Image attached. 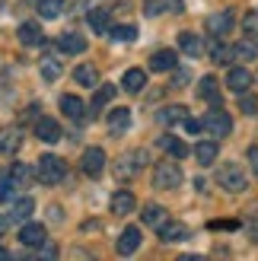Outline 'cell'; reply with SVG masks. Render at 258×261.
Returning <instances> with one entry per match:
<instances>
[{"mask_svg": "<svg viewBox=\"0 0 258 261\" xmlns=\"http://www.w3.org/2000/svg\"><path fill=\"white\" fill-rule=\"evenodd\" d=\"M226 86L233 89V93H246V89L252 86V73L246 67H233V70H229V76H226Z\"/></svg>", "mask_w": 258, "mask_h": 261, "instance_id": "cell-16", "label": "cell"}, {"mask_svg": "<svg viewBox=\"0 0 258 261\" xmlns=\"http://www.w3.org/2000/svg\"><path fill=\"white\" fill-rule=\"evenodd\" d=\"M134 194L131 191H115L112 194V214H118V217H127V214H131L134 211Z\"/></svg>", "mask_w": 258, "mask_h": 261, "instance_id": "cell-17", "label": "cell"}, {"mask_svg": "<svg viewBox=\"0 0 258 261\" xmlns=\"http://www.w3.org/2000/svg\"><path fill=\"white\" fill-rule=\"evenodd\" d=\"M64 10V0H38V16L42 19H58Z\"/></svg>", "mask_w": 258, "mask_h": 261, "instance_id": "cell-34", "label": "cell"}, {"mask_svg": "<svg viewBox=\"0 0 258 261\" xmlns=\"http://www.w3.org/2000/svg\"><path fill=\"white\" fill-rule=\"evenodd\" d=\"M35 137L45 143H58L61 140V124L55 118H38L35 121Z\"/></svg>", "mask_w": 258, "mask_h": 261, "instance_id": "cell-8", "label": "cell"}, {"mask_svg": "<svg viewBox=\"0 0 258 261\" xmlns=\"http://www.w3.org/2000/svg\"><path fill=\"white\" fill-rule=\"evenodd\" d=\"M19 130L16 127H7V130H0V153H16L19 150Z\"/></svg>", "mask_w": 258, "mask_h": 261, "instance_id": "cell-30", "label": "cell"}, {"mask_svg": "<svg viewBox=\"0 0 258 261\" xmlns=\"http://www.w3.org/2000/svg\"><path fill=\"white\" fill-rule=\"evenodd\" d=\"M16 35H19V42H22V45H42V42H45L42 25H38V22H22Z\"/></svg>", "mask_w": 258, "mask_h": 261, "instance_id": "cell-21", "label": "cell"}, {"mask_svg": "<svg viewBox=\"0 0 258 261\" xmlns=\"http://www.w3.org/2000/svg\"><path fill=\"white\" fill-rule=\"evenodd\" d=\"M178 185H182V169H178V163H172V160L157 163V169H153V188L172 191Z\"/></svg>", "mask_w": 258, "mask_h": 261, "instance_id": "cell-1", "label": "cell"}, {"mask_svg": "<svg viewBox=\"0 0 258 261\" xmlns=\"http://www.w3.org/2000/svg\"><path fill=\"white\" fill-rule=\"evenodd\" d=\"M217 185L226 188V191H246V172H242L239 163H223L220 172H217Z\"/></svg>", "mask_w": 258, "mask_h": 261, "instance_id": "cell-4", "label": "cell"}, {"mask_svg": "<svg viewBox=\"0 0 258 261\" xmlns=\"http://www.w3.org/2000/svg\"><path fill=\"white\" fill-rule=\"evenodd\" d=\"M121 86L127 89V93H140V89L147 86V73L140 70V67H131L124 73V80H121Z\"/></svg>", "mask_w": 258, "mask_h": 261, "instance_id": "cell-26", "label": "cell"}, {"mask_svg": "<svg viewBox=\"0 0 258 261\" xmlns=\"http://www.w3.org/2000/svg\"><path fill=\"white\" fill-rule=\"evenodd\" d=\"M175 64H178V55H175L172 48H163V51H153V58H150V70L166 73V70H175Z\"/></svg>", "mask_w": 258, "mask_h": 261, "instance_id": "cell-9", "label": "cell"}, {"mask_svg": "<svg viewBox=\"0 0 258 261\" xmlns=\"http://www.w3.org/2000/svg\"><path fill=\"white\" fill-rule=\"evenodd\" d=\"M112 38H118V42H134L137 38V29L134 25H115V29H109Z\"/></svg>", "mask_w": 258, "mask_h": 261, "instance_id": "cell-38", "label": "cell"}, {"mask_svg": "<svg viewBox=\"0 0 258 261\" xmlns=\"http://www.w3.org/2000/svg\"><path fill=\"white\" fill-rule=\"evenodd\" d=\"M13 198V181L10 178H0V204Z\"/></svg>", "mask_w": 258, "mask_h": 261, "instance_id": "cell-40", "label": "cell"}, {"mask_svg": "<svg viewBox=\"0 0 258 261\" xmlns=\"http://www.w3.org/2000/svg\"><path fill=\"white\" fill-rule=\"evenodd\" d=\"M208 51H211V58L217 61V64H229V61H233V48H229V45H223L220 42V38H211V45H208Z\"/></svg>", "mask_w": 258, "mask_h": 261, "instance_id": "cell-29", "label": "cell"}, {"mask_svg": "<svg viewBox=\"0 0 258 261\" xmlns=\"http://www.w3.org/2000/svg\"><path fill=\"white\" fill-rule=\"evenodd\" d=\"M115 93H118V86H112V83H102V86H96L93 106H89V112H93V118L99 115V109L106 106V102H112V99H115Z\"/></svg>", "mask_w": 258, "mask_h": 261, "instance_id": "cell-19", "label": "cell"}, {"mask_svg": "<svg viewBox=\"0 0 258 261\" xmlns=\"http://www.w3.org/2000/svg\"><path fill=\"white\" fill-rule=\"evenodd\" d=\"M229 29H233V10H220V13H214V16H208V32L211 35L223 38Z\"/></svg>", "mask_w": 258, "mask_h": 261, "instance_id": "cell-6", "label": "cell"}, {"mask_svg": "<svg viewBox=\"0 0 258 261\" xmlns=\"http://www.w3.org/2000/svg\"><path fill=\"white\" fill-rule=\"evenodd\" d=\"M80 169L89 178H99L102 169H106V150H102V147H89L83 153V160H80Z\"/></svg>", "mask_w": 258, "mask_h": 261, "instance_id": "cell-5", "label": "cell"}, {"mask_svg": "<svg viewBox=\"0 0 258 261\" xmlns=\"http://www.w3.org/2000/svg\"><path fill=\"white\" fill-rule=\"evenodd\" d=\"M178 48L185 51L188 58H198L201 51H204V45H201V38L195 35V32H178Z\"/></svg>", "mask_w": 258, "mask_h": 261, "instance_id": "cell-23", "label": "cell"}, {"mask_svg": "<svg viewBox=\"0 0 258 261\" xmlns=\"http://www.w3.org/2000/svg\"><path fill=\"white\" fill-rule=\"evenodd\" d=\"M0 258H10V252L4 249V245H0Z\"/></svg>", "mask_w": 258, "mask_h": 261, "instance_id": "cell-44", "label": "cell"}, {"mask_svg": "<svg viewBox=\"0 0 258 261\" xmlns=\"http://www.w3.org/2000/svg\"><path fill=\"white\" fill-rule=\"evenodd\" d=\"M160 147L166 150V153H172L175 160H182V156H188V147L178 137H172V134H166V137H160Z\"/></svg>", "mask_w": 258, "mask_h": 261, "instance_id": "cell-32", "label": "cell"}, {"mask_svg": "<svg viewBox=\"0 0 258 261\" xmlns=\"http://www.w3.org/2000/svg\"><path fill=\"white\" fill-rule=\"evenodd\" d=\"M239 112H246V115H255L258 112V99L249 93V89H246V93H239Z\"/></svg>", "mask_w": 258, "mask_h": 261, "instance_id": "cell-39", "label": "cell"}, {"mask_svg": "<svg viewBox=\"0 0 258 261\" xmlns=\"http://www.w3.org/2000/svg\"><path fill=\"white\" fill-rule=\"evenodd\" d=\"M7 223H10V217H0V229H7Z\"/></svg>", "mask_w": 258, "mask_h": 261, "instance_id": "cell-43", "label": "cell"}, {"mask_svg": "<svg viewBox=\"0 0 258 261\" xmlns=\"http://www.w3.org/2000/svg\"><path fill=\"white\" fill-rule=\"evenodd\" d=\"M144 226H150V229H160L166 220H169V214H166V207H160V204H144Z\"/></svg>", "mask_w": 258, "mask_h": 261, "instance_id": "cell-13", "label": "cell"}, {"mask_svg": "<svg viewBox=\"0 0 258 261\" xmlns=\"http://www.w3.org/2000/svg\"><path fill=\"white\" fill-rule=\"evenodd\" d=\"M182 124H185L188 134H201V130H204V124H201L198 118H188V115H185V121H182Z\"/></svg>", "mask_w": 258, "mask_h": 261, "instance_id": "cell-41", "label": "cell"}, {"mask_svg": "<svg viewBox=\"0 0 258 261\" xmlns=\"http://www.w3.org/2000/svg\"><path fill=\"white\" fill-rule=\"evenodd\" d=\"M249 163H252V172L258 175V147H252V150H249Z\"/></svg>", "mask_w": 258, "mask_h": 261, "instance_id": "cell-42", "label": "cell"}, {"mask_svg": "<svg viewBox=\"0 0 258 261\" xmlns=\"http://www.w3.org/2000/svg\"><path fill=\"white\" fill-rule=\"evenodd\" d=\"M73 80L80 83V86H89V89H93V86H99V70L93 67V64H80V67L73 70Z\"/></svg>", "mask_w": 258, "mask_h": 261, "instance_id": "cell-24", "label": "cell"}, {"mask_svg": "<svg viewBox=\"0 0 258 261\" xmlns=\"http://www.w3.org/2000/svg\"><path fill=\"white\" fill-rule=\"evenodd\" d=\"M137 163H134V153H124L121 156V160L118 163H115V178H121V181H127V178H131L134 172H137Z\"/></svg>", "mask_w": 258, "mask_h": 261, "instance_id": "cell-28", "label": "cell"}, {"mask_svg": "<svg viewBox=\"0 0 258 261\" xmlns=\"http://www.w3.org/2000/svg\"><path fill=\"white\" fill-rule=\"evenodd\" d=\"M217 140H201V143H195V160L201 163V166H214V160H217Z\"/></svg>", "mask_w": 258, "mask_h": 261, "instance_id": "cell-20", "label": "cell"}, {"mask_svg": "<svg viewBox=\"0 0 258 261\" xmlns=\"http://www.w3.org/2000/svg\"><path fill=\"white\" fill-rule=\"evenodd\" d=\"M258 58V42L255 38H242V42L233 48V61H255Z\"/></svg>", "mask_w": 258, "mask_h": 261, "instance_id": "cell-27", "label": "cell"}, {"mask_svg": "<svg viewBox=\"0 0 258 261\" xmlns=\"http://www.w3.org/2000/svg\"><path fill=\"white\" fill-rule=\"evenodd\" d=\"M32 211H35V201L32 198H19L16 204H13V211H10V223H25Z\"/></svg>", "mask_w": 258, "mask_h": 261, "instance_id": "cell-25", "label": "cell"}, {"mask_svg": "<svg viewBox=\"0 0 258 261\" xmlns=\"http://www.w3.org/2000/svg\"><path fill=\"white\" fill-rule=\"evenodd\" d=\"M61 112L67 115L70 121H86V115H83L86 106H83V102L76 99V96H64V99H61Z\"/></svg>", "mask_w": 258, "mask_h": 261, "instance_id": "cell-18", "label": "cell"}, {"mask_svg": "<svg viewBox=\"0 0 258 261\" xmlns=\"http://www.w3.org/2000/svg\"><path fill=\"white\" fill-rule=\"evenodd\" d=\"M191 236L185 223H175V220H166V223L160 226V239L163 242H185Z\"/></svg>", "mask_w": 258, "mask_h": 261, "instance_id": "cell-10", "label": "cell"}, {"mask_svg": "<svg viewBox=\"0 0 258 261\" xmlns=\"http://www.w3.org/2000/svg\"><path fill=\"white\" fill-rule=\"evenodd\" d=\"M61 61H55V58H42V76H45V80L48 83H55L58 80V76H61Z\"/></svg>", "mask_w": 258, "mask_h": 261, "instance_id": "cell-36", "label": "cell"}, {"mask_svg": "<svg viewBox=\"0 0 258 261\" xmlns=\"http://www.w3.org/2000/svg\"><path fill=\"white\" fill-rule=\"evenodd\" d=\"M58 48L64 51V55H83V51H86V38L76 35V32H64L58 38Z\"/></svg>", "mask_w": 258, "mask_h": 261, "instance_id": "cell-12", "label": "cell"}, {"mask_svg": "<svg viewBox=\"0 0 258 261\" xmlns=\"http://www.w3.org/2000/svg\"><path fill=\"white\" fill-rule=\"evenodd\" d=\"M29 178H32V169L25 166V163H16L10 169V181H13V188H25L29 185Z\"/></svg>", "mask_w": 258, "mask_h": 261, "instance_id": "cell-33", "label": "cell"}, {"mask_svg": "<svg viewBox=\"0 0 258 261\" xmlns=\"http://www.w3.org/2000/svg\"><path fill=\"white\" fill-rule=\"evenodd\" d=\"M137 245H140V229L137 226H127L121 232V239H118V252L121 255H131V252H137Z\"/></svg>", "mask_w": 258, "mask_h": 261, "instance_id": "cell-22", "label": "cell"}, {"mask_svg": "<svg viewBox=\"0 0 258 261\" xmlns=\"http://www.w3.org/2000/svg\"><path fill=\"white\" fill-rule=\"evenodd\" d=\"M201 124H204V130H208L211 137H229V130H233V118L223 112V106H211L208 118Z\"/></svg>", "mask_w": 258, "mask_h": 261, "instance_id": "cell-3", "label": "cell"}, {"mask_svg": "<svg viewBox=\"0 0 258 261\" xmlns=\"http://www.w3.org/2000/svg\"><path fill=\"white\" fill-rule=\"evenodd\" d=\"M89 25H93L96 35H109V29H112V13L102 10V7L89 10Z\"/></svg>", "mask_w": 258, "mask_h": 261, "instance_id": "cell-15", "label": "cell"}, {"mask_svg": "<svg viewBox=\"0 0 258 261\" xmlns=\"http://www.w3.org/2000/svg\"><path fill=\"white\" fill-rule=\"evenodd\" d=\"M185 106H166V109H160V124H178V121H185Z\"/></svg>", "mask_w": 258, "mask_h": 261, "instance_id": "cell-31", "label": "cell"}, {"mask_svg": "<svg viewBox=\"0 0 258 261\" xmlns=\"http://www.w3.org/2000/svg\"><path fill=\"white\" fill-rule=\"evenodd\" d=\"M198 96L204 102H211V106H223V99H220V86H217V76H201V86H198Z\"/></svg>", "mask_w": 258, "mask_h": 261, "instance_id": "cell-11", "label": "cell"}, {"mask_svg": "<svg viewBox=\"0 0 258 261\" xmlns=\"http://www.w3.org/2000/svg\"><path fill=\"white\" fill-rule=\"evenodd\" d=\"M45 239H48V232H45L42 223H25V226L19 229V242H22V245H29V249H38V245H45Z\"/></svg>", "mask_w": 258, "mask_h": 261, "instance_id": "cell-7", "label": "cell"}, {"mask_svg": "<svg viewBox=\"0 0 258 261\" xmlns=\"http://www.w3.org/2000/svg\"><path fill=\"white\" fill-rule=\"evenodd\" d=\"M242 32H246V38H255V42H258V10L246 13V19H242Z\"/></svg>", "mask_w": 258, "mask_h": 261, "instance_id": "cell-37", "label": "cell"}, {"mask_svg": "<svg viewBox=\"0 0 258 261\" xmlns=\"http://www.w3.org/2000/svg\"><path fill=\"white\" fill-rule=\"evenodd\" d=\"M182 13V0H147L144 4V16H160V13Z\"/></svg>", "mask_w": 258, "mask_h": 261, "instance_id": "cell-14", "label": "cell"}, {"mask_svg": "<svg viewBox=\"0 0 258 261\" xmlns=\"http://www.w3.org/2000/svg\"><path fill=\"white\" fill-rule=\"evenodd\" d=\"M64 172H67L64 160H58V156H51V153H45L42 160H38V166H35V178L45 181V185H58L64 178Z\"/></svg>", "mask_w": 258, "mask_h": 261, "instance_id": "cell-2", "label": "cell"}, {"mask_svg": "<svg viewBox=\"0 0 258 261\" xmlns=\"http://www.w3.org/2000/svg\"><path fill=\"white\" fill-rule=\"evenodd\" d=\"M127 124H131V109H112L109 127H112V130H124Z\"/></svg>", "mask_w": 258, "mask_h": 261, "instance_id": "cell-35", "label": "cell"}]
</instances>
